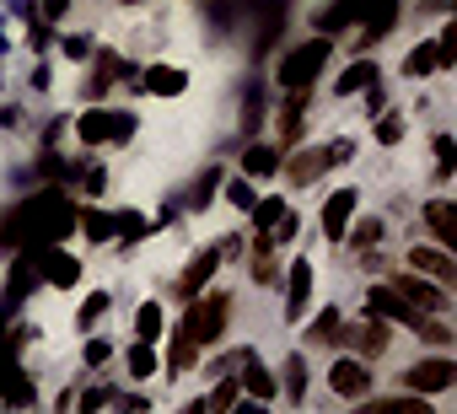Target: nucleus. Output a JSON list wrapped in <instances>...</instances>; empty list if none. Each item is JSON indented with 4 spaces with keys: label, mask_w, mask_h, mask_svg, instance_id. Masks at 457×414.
<instances>
[{
    "label": "nucleus",
    "mask_w": 457,
    "mask_h": 414,
    "mask_svg": "<svg viewBox=\"0 0 457 414\" xmlns=\"http://www.w3.org/2000/svg\"><path fill=\"white\" fill-rule=\"evenodd\" d=\"M403 76H409V81L436 76V44H414V49L403 54Z\"/></svg>",
    "instance_id": "obj_19"
},
{
    "label": "nucleus",
    "mask_w": 457,
    "mask_h": 414,
    "mask_svg": "<svg viewBox=\"0 0 457 414\" xmlns=\"http://www.w3.org/2000/svg\"><path fill=\"white\" fill-rule=\"evenodd\" d=\"M355 188H339V194H328V204H323V237L328 243H339L345 237V227H350V216H355Z\"/></svg>",
    "instance_id": "obj_7"
},
{
    "label": "nucleus",
    "mask_w": 457,
    "mask_h": 414,
    "mask_svg": "<svg viewBox=\"0 0 457 414\" xmlns=\"http://www.w3.org/2000/svg\"><path fill=\"white\" fill-rule=\"evenodd\" d=\"M129 129H135V119H129V113H108V108H92V113H81V119H76V135H81V145L124 140Z\"/></svg>",
    "instance_id": "obj_4"
},
{
    "label": "nucleus",
    "mask_w": 457,
    "mask_h": 414,
    "mask_svg": "<svg viewBox=\"0 0 457 414\" xmlns=\"http://www.w3.org/2000/svg\"><path fill=\"white\" fill-rule=\"evenodd\" d=\"M307 334H312L318 344H328V339H345V323H339V312H334V307H323V312L312 318V328H307Z\"/></svg>",
    "instance_id": "obj_25"
},
{
    "label": "nucleus",
    "mask_w": 457,
    "mask_h": 414,
    "mask_svg": "<svg viewBox=\"0 0 457 414\" xmlns=\"http://www.w3.org/2000/svg\"><path fill=\"white\" fill-rule=\"evenodd\" d=\"M226 199H232L237 211H253V199H259V194H253V183H248V178H232V183H226Z\"/></svg>",
    "instance_id": "obj_32"
},
{
    "label": "nucleus",
    "mask_w": 457,
    "mask_h": 414,
    "mask_svg": "<svg viewBox=\"0 0 457 414\" xmlns=\"http://www.w3.org/2000/svg\"><path fill=\"white\" fill-rule=\"evenodd\" d=\"M323 151H328V167H345V161L355 156V140H345V135H339V140H328Z\"/></svg>",
    "instance_id": "obj_39"
},
{
    "label": "nucleus",
    "mask_w": 457,
    "mask_h": 414,
    "mask_svg": "<svg viewBox=\"0 0 457 414\" xmlns=\"http://www.w3.org/2000/svg\"><path fill=\"white\" fill-rule=\"evenodd\" d=\"M366 312H371V318H387V323H403V328H420V318H425V312H420L414 302H403L393 286H371V291H366Z\"/></svg>",
    "instance_id": "obj_5"
},
{
    "label": "nucleus",
    "mask_w": 457,
    "mask_h": 414,
    "mask_svg": "<svg viewBox=\"0 0 457 414\" xmlns=\"http://www.w3.org/2000/svg\"><path fill=\"white\" fill-rule=\"evenodd\" d=\"M275 167H280V151H275V145H248V151H243V172H248V178H270Z\"/></svg>",
    "instance_id": "obj_18"
},
{
    "label": "nucleus",
    "mask_w": 457,
    "mask_h": 414,
    "mask_svg": "<svg viewBox=\"0 0 457 414\" xmlns=\"http://www.w3.org/2000/svg\"><path fill=\"white\" fill-rule=\"evenodd\" d=\"M119 76H124V60H119L113 49H103V54H97V76H92V92H103V87H108V81H119Z\"/></svg>",
    "instance_id": "obj_26"
},
{
    "label": "nucleus",
    "mask_w": 457,
    "mask_h": 414,
    "mask_svg": "<svg viewBox=\"0 0 457 414\" xmlns=\"http://www.w3.org/2000/svg\"><path fill=\"white\" fill-rule=\"evenodd\" d=\"M183 87H188V76L178 65H151L145 70V92H156V97H178Z\"/></svg>",
    "instance_id": "obj_16"
},
{
    "label": "nucleus",
    "mask_w": 457,
    "mask_h": 414,
    "mask_svg": "<svg viewBox=\"0 0 457 414\" xmlns=\"http://www.w3.org/2000/svg\"><path fill=\"white\" fill-rule=\"evenodd\" d=\"M6 403H33V382H22L12 366H6Z\"/></svg>",
    "instance_id": "obj_36"
},
{
    "label": "nucleus",
    "mask_w": 457,
    "mask_h": 414,
    "mask_svg": "<svg viewBox=\"0 0 457 414\" xmlns=\"http://www.w3.org/2000/svg\"><path fill=\"white\" fill-rule=\"evenodd\" d=\"M38 259H44V275H49L54 286H76V280H81V264H76L71 253H60V248H49V243H44V248H38Z\"/></svg>",
    "instance_id": "obj_14"
},
{
    "label": "nucleus",
    "mask_w": 457,
    "mask_h": 414,
    "mask_svg": "<svg viewBox=\"0 0 457 414\" xmlns=\"http://www.w3.org/2000/svg\"><path fill=\"white\" fill-rule=\"evenodd\" d=\"M371 81H377V65H371V60H355V65L334 81V92H339V97H350V92H366Z\"/></svg>",
    "instance_id": "obj_17"
},
{
    "label": "nucleus",
    "mask_w": 457,
    "mask_h": 414,
    "mask_svg": "<svg viewBox=\"0 0 457 414\" xmlns=\"http://www.w3.org/2000/svg\"><path fill=\"white\" fill-rule=\"evenodd\" d=\"M204 409H237V382L226 377V382H220V387H215V393L204 398Z\"/></svg>",
    "instance_id": "obj_34"
},
{
    "label": "nucleus",
    "mask_w": 457,
    "mask_h": 414,
    "mask_svg": "<svg viewBox=\"0 0 457 414\" xmlns=\"http://www.w3.org/2000/svg\"><path fill=\"white\" fill-rule=\"evenodd\" d=\"M81 227H87V237H108V232H113V221H108V216H97V211H87V216H81Z\"/></svg>",
    "instance_id": "obj_40"
},
{
    "label": "nucleus",
    "mask_w": 457,
    "mask_h": 414,
    "mask_svg": "<svg viewBox=\"0 0 457 414\" xmlns=\"http://www.w3.org/2000/svg\"><path fill=\"white\" fill-rule=\"evenodd\" d=\"M108 355H113V344H108V339H92V344H87V366H103Z\"/></svg>",
    "instance_id": "obj_41"
},
{
    "label": "nucleus",
    "mask_w": 457,
    "mask_h": 414,
    "mask_svg": "<svg viewBox=\"0 0 457 414\" xmlns=\"http://www.w3.org/2000/svg\"><path fill=\"white\" fill-rule=\"evenodd\" d=\"M393 291H398L403 302H414L420 312H446V291H436V286H425V280H414V275L393 280Z\"/></svg>",
    "instance_id": "obj_11"
},
{
    "label": "nucleus",
    "mask_w": 457,
    "mask_h": 414,
    "mask_svg": "<svg viewBox=\"0 0 457 414\" xmlns=\"http://www.w3.org/2000/svg\"><path fill=\"white\" fill-rule=\"evenodd\" d=\"M414 334H420L425 344H436V350H446V344L457 339V334L446 328V318H441V312H430V318H420V328H414Z\"/></svg>",
    "instance_id": "obj_23"
},
{
    "label": "nucleus",
    "mask_w": 457,
    "mask_h": 414,
    "mask_svg": "<svg viewBox=\"0 0 457 414\" xmlns=\"http://www.w3.org/2000/svg\"><path fill=\"white\" fill-rule=\"evenodd\" d=\"M328 54H334V38L328 33H318V38H307V44H296L286 60H280V87L286 92H307L312 81H318V70H328Z\"/></svg>",
    "instance_id": "obj_1"
},
{
    "label": "nucleus",
    "mask_w": 457,
    "mask_h": 414,
    "mask_svg": "<svg viewBox=\"0 0 457 414\" xmlns=\"http://www.w3.org/2000/svg\"><path fill=\"white\" fill-rule=\"evenodd\" d=\"M280 216H286V199H253V221H259V232H270Z\"/></svg>",
    "instance_id": "obj_29"
},
{
    "label": "nucleus",
    "mask_w": 457,
    "mask_h": 414,
    "mask_svg": "<svg viewBox=\"0 0 457 414\" xmlns=\"http://www.w3.org/2000/svg\"><path fill=\"white\" fill-rule=\"evenodd\" d=\"M129 371H135V377H156V350H151L145 339L129 350Z\"/></svg>",
    "instance_id": "obj_31"
},
{
    "label": "nucleus",
    "mask_w": 457,
    "mask_h": 414,
    "mask_svg": "<svg viewBox=\"0 0 457 414\" xmlns=\"http://www.w3.org/2000/svg\"><path fill=\"white\" fill-rule=\"evenodd\" d=\"M243 360H248V371H243V377H248V393H253V403H270V398H275V377H270V371H264L253 355H243Z\"/></svg>",
    "instance_id": "obj_22"
},
{
    "label": "nucleus",
    "mask_w": 457,
    "mask_h": 414,
    "mask_svg": "<svg viewBox=\"0 0 457 414\" xmlns=\"http://www.w3.org/2000/svg\"><path fill=\"white\" fill-rule=\"evenodd\" d=\"M355 22L366 28V44H371V38H387L393 22H398V0H361V17H355Z\"/></svg>",
    "instance_id": "obj_9"
},
{
    "label": "nucleus",
    "mask_w": 457,
    "mask_h": 414,
    "mask_svg": "<svg viewBox=\"0 0 457 414\" xmlns=\"http://www.w3.org/2000/svg\"><path fill=\"white\" fill-rule=\"evenodd\" d=\"M323 167H328V151H323V145H312V151H296V156L286 161V178H291V183H312Z\"/></svg>",
    "instance_id": "obj_15"
},
{
    "label": "nucleus",
    "mask_w": 457,
    "mask_h": 414,
    "mask_svg": "<svg viewBox=\"0 0 457 414\" xmlns=\"http://www.w3.org/2000/svg\"><path fill=\"white\" fill-rule=\"evenodd\" d=\"M457 167V145H452V135H436V172L446 178Z\"/></svg>",
    "instance_id": "obj_35"
},
{
    "label": "nucleus",
    "mask_w": 457,
    "mask_h": 414,
    "mask_svg": "<svg viewBox=\"0 0 457 414\" xmlns=\"http://www.w3.org/2000/svg\"><path fill=\"white\" fill-rule=\"evenodd\" d=\"M377 140H382V145H398V140H403V119H398V113H387V119L377 124Z\"/></svg>",
    "instance_id": "obj_38"
},
{
    "label": "nucleus",
    "mask_w": 457,
    "mask_h": 414,
    "mask_svg": "<svg viewBox=\"0 0 457 414\" xmlns=\"http://www.w3.org/2000/svg\"><path fill=\"white\" fill-rule=\"evenodd\" d=\"M328 382H334V393H339V398H366V393H371V371H366L361 360H350V355H345V360H334Z\"/></svg>",
    "instance_id": "obj_8"
},
{
    "label": "nucleus",
    "mask_w": 457,
    "mask_h": 414,
    "mask_svg": "<svg viewBox=\"0 0 457 414\" xmlns=\"http://www.w3.org/2000/svg\"><path fill=\"white\" fill-rule=\"evenodd\" d=\"M452 65H457V28H446L436 44V70H452Z\"/></svg>",
    "instance_id": "obj_33"
},
{
    "label": "nucleus",
    "mask_w": 457,
    "mask_h": 414,
    "mask_svg": "<svg viewBox=\"0 0 457 414\" xmlns=\"http://www.w3.org/2000/svg\"><path fill=\"white\" fill-rule=\"evenodd\" d=\"M409 269L430 275L436 286H457V259L446 248H409Z\"/></svg>",
    "instance_id": "obj_6"
},
{
    "label": "nucleus",
    "mask_w": 457,
    "mask_h": 414,
    "mask_svg": "<svg viewBox=\"0 0 457 414\" xmlns=\"http://www.w3.org/2000/svg\"><path fill=\"white\" fill-rule=\"evenodd\" d=\"M307 291H312V264H307V259H296V264H291V275H286V312H291V318H302Z\"/></svg>",
    "instance_id": "obj_13"
},
{
    "label": "nucleus",
    "mask_w": 457,
    "mask_h": 414,
    "mask_svg": "<svg viewBox=\"0 0 457 414\" xmlns=\"http://www.w3.org/2000/svg\"><path fill=\"white\" fill-rule=\"evenodd\" d=\"M366 318H371V312H366ZM355 350H361V355H382V350H387V323L371 318V323L355 334Z\"/></svg>",
    "instance_id": "obj_21"
},
{
    "label": "nucleus",
    "mask_w": 457,
    "mask_h": 414,
    "mask_svg": "<svg viewBox=\"0 0 457 414\" xmlns=\"http://www.w3.org/2000/svg\"><path fill=\"white\" fill-rule=\"evenodd\" d=\"M65 6H71V0H49V17H60V12H65Z\"/></svg>",
    "instance_id": "obj_44"
},
{
    "label": "nucleus",
    "mask_w": 457,
    "mask_h": 414,
    "mask_svg": "<svg viewBox=\"0 0 457 414\" xmlns=\"http://www.w3.org/2000/svg\"><path fill=\"white\" fill-rule=\"evenodd\" d=\"M302 393H307V360L291 355L286 360V398H302Z\"/></svg>",
    "instance_id": "obj_30"
},
{
    "label": "nucleus",
    "mask_w": 457,
    "mask_h": 414,
    "mask_svg": "<svg viewBox=\"0 0 457 414\" xmlns=\"http://www.w3.org/2000/svg\"><path fill=\"white\" fill-rule=\"evenodd\" d=\"M452 382H457V360H446V355L414 360V366L403 371V393H420V398H430V393H446Z\"/></svg>",
    "instance_id": "obj_3"
},
{
    "label": "nucleus",
    "mask_w": 457,
    "mask_h": 414,
    "mask_svg": "<svg viewBox=\"0 0 457 414\" xmlns=\"http://www.w3.org/2000/svg\"><path fill=\"white\" fill-rule=\"evenodd\" d=\"M135 334H140L145 344H156V339H162V307H156V302H145V307L135 312Z\"/></svg>",
    "instance_id": "obj_24"
},
{
    "label": "nucleus",
    "mask_w": 457,
    "mask_h": 414,
    "mask_svg": "<svg viewBox=\"0 0 457 414\" xmlns=\"http://www.w3.org/2000/svg\"><path fill=\"white\" fill-rule=\"evenodd\" d=\"M355 17H361V0H339L334 12H323V17H318V28H323V33H334V28H345V22H355Z\"/></svg>",
    "instance_id": "obj_28"
},
{
    "label": "nucleus",
    "mask_w": 457,
    "mask_h": 414,
    "mask_svg": "<svg viewBox=\"0 0 457 414\" xmlns=\"http://www.w3.org/2000/svg\"><path fill=\"white\" fill-rule=\"evenodd\" d=\"M215 264H220V248H204V253H199V259L183 269V280H178V296H183V302H194V296H199V286L215 275Z\"/></svg>",
    "instance_id": "obj_12"
},
{
    "label": "nucleus",
    "mask_w": 457,
    "mask_h": 414,
    "mask_svg": "<svg viewBox=\"0 0 457 414\" xmlns=\"http://www.w3.org/2000/svg\"><path fill=\"white\" fill-rule=\"evenodd\" d=\"M226 312H232V302H226V296L215 291V296L194 302V307H188V318H183L178 328H183V334H188V339L204 350V344H215V339H220V328H226Z\"/></svg>",
    "instance_id": "obj_2"
},
{
    "label": "nucleus",
    "mask_w": 457,
    "mask_h": 414,
    "mask_svg": "<svg viewBox=\"0 0 457 414\" xmlns=\"http://www.w3.org/2000/svg\"><path fill=\"white\" fill-rule=\"evenodd\" d=\"M302 124H307V108H302V92H296V97L286 103V113H280V140L296 145V140H302Z\"/></svg>",
    "instance_id": "obj_20"
},
{
    "label": "nucleus",
    "mask_w": 457,
    "mask_h": 414,
    "mask_svg": "<svg viewBox=\"0 0 457 414\" xmlns=\"http://www.w3.org/2000/svg\"><path fill=\"white\" fill-rule=\"evenodd\" d=\"M103 403H113V393H108V387H92V393L81 398V414H92V409H103Z\"/></svg>",
    "instance_id": "obj_42"
},
{
    "label": "nucleus",
    "mask_w": 457,
    "mask_h": 414,
    "mask_svg": "<svg viewBox=\"0 0 457 414\" xmlns=\"http://www.w3.org/2000/svg\"><path fill=\"white\" fill-rule=\"evenodd\" d=\"M425 227L436 232V248H446V253L457 248V211H452L446 199H430L425 204Z\"/></svg>",
    "instance_id": "obj_10"
},
{
    "label": "nucleus",
    "mask_w": 457,
    "mask_h": 414,
    "mask_svg": "<svg viewBox=\"0 0 457 414\" xmlns=\"http://www.w3.org/2000/svg\"><path fill=\"white\" fill-rule=\"evenodd\" d=\"M108 302H113L108 291H97V296H87V307H81V328H92V323H97V318L108 312Z\"/></svg>",
    "instance_id": "obj_37"
},
{
    "label": "nucleus",
    "mask_w": 457,
    "mask_h": 414,
    "mask_svg": "<svg viewBox=\"0 0 457 414\" xmlns=\"http://www.w3.org/2000/svg\"><path fill=\"white\" fill-rule=\"evenodd\" d=\"M345 232H350V243H355L361 253L382 243V221H377V216H366V221H355V227H345Z\"/></svg>",
    "instance_id": "obj_27"
},
{
    "label": "nucleus",
    "mask_w": 457,
    "mask_h": 414,
    "mask_svg": "<svg viewBox=\"0 0 457 414\" xmlns=\"http://www.w3.org/2000/svg\"><path fill=\"white\" fill-rule=\"evenodd\" d=\"M65 54H71V60H87V54H92V44H87V38H65Z\"/></svg>",
    "instance_id": "obj_43"
},
{
    "label": "nucleus",
    "mask_w": 457,
    "mask_h": 414,
    "mask_svg": "<svg viewBox=\"0 0 457 414\" xmlns=\"http://www.w3.org/2000/svg\"><path fill=\"white\" fill-rule=\"evenodd\" d=\"M129 6H140V0H129Z\"/></svg>",
    "instance_id": "obj_45"
}]
</instances>
